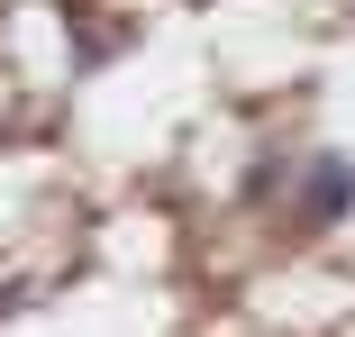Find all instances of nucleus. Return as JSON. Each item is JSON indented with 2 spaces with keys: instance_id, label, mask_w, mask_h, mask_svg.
I'll use <instances>...</instances> for the list:
<instances>
[{
  "instance_id": "f257e3e1",
  "label": "nucleus",
  "mask_w": 355,
  "mask_h": 337,
  "mask_svg": "<svg viewBox=\"0 0 355 337\" xmlns=\"http://www.w3.org/2000/svg\"><path fill=\"white\" fill-rule=\"evenodd\" d=\"M346 210H355V155H310V173L292 191V219L301 228H337Z\"/></svg>"
}]
</instances>
